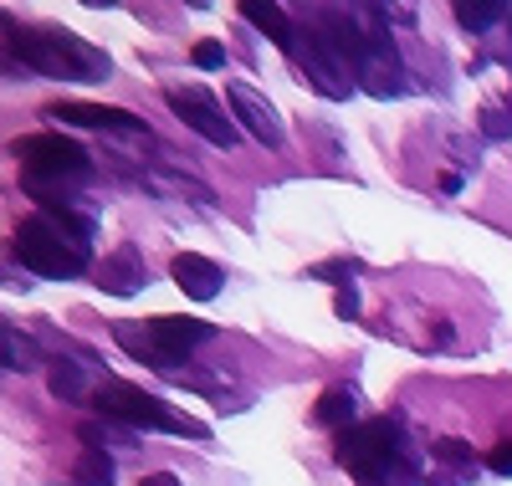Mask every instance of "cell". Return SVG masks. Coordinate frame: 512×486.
Wrapping results in <instances>:
<instances>
[{"mask_svg":"<svg viewBox=\"0 0 512 486\" xmlns=\"http://www.w3.org/2000/svg\"><path fill=\"white\" fill-rule=\"evenodd\" d=\"M354 21L364 31L359 41V62H354V87H364L369 98H400L410 77H405V62L395 52V36H390V11L379 6H354Z\"/></svg>","mask_w":512,"mask_h":486,"instance_id":"277c9868","label":"cell"},{"mask_svg":"<svg viewBox=\"0 0 512 486\" xmlns=\"http://www.w3.org/2000/svg\"><path fill=\"white\" fill-rule=\"evenodd\" d=\"M477 123H482V139H492V144L497 139H512V113L507 108H482Z\"/></svg>","mask_w":512,"mask_h":486,"instance_id":"603a6c76","label":"cell"},{"mask_svg":"<svg viewBox=\"0 0 512 486\" xmlns=\"http://www.w3.org/2000/svg\"><path fill=\"white\" fill-rule=\"evenodd\" d=\"M113 338H118V348L128 353V359H139V364H149V369H159V374H175V364H169L164 353L154 348L149 328H134V323H118V328H113Z\"/></svg>","mask_w":512,"mask_h":486,"instance_id":"e0dca14e","label":"cell"},{"mask_svg":"<svg viewBox=\"0 0 512 486\" xmlns=\"http://www.w3.org/2000/svg\"><path fill=\"white\" fill-rule=\"evenodd\" d=\"M297 67H303V77L313 82V93H323L328 103H344V98L354 93V77L338 67L313 36H297Z\"/></svg>","mask_w":512,"mask_h":486,"instance_id":"30bf717a","label":"cell"},{"mask_svg":"<svg viewBox=\"0 0 512 486\" xmlns=\"http://www.w3.org/2000/svg\"><path fill=\"white\" fill-rule=\"evenodd\" d=\"M93 405L103 410V420H118L128 430H169V435H190V440H205L210 430L180 410H169L159 394L139 389V384H118V379H103L98 394H93Z\"/></svg>","mask_w":512,"mask_h":486,"instance_id":"5b68a950","label":"cell"},{"mask_svg":"<svg viewBox=\"0 0 512 486\" xmlns=\"http://www.w3.org/2000/svg\"><path fill=\"white\" fill-rule=\"evenodd\" d=\"M308 277H318V282H338V287H349V277H354V261H323V267H313Z\"/></svg>","mask_w":512,"mask_h":486,"instance_id":"484cf974","label":"cell"},{"mask_svg":"<svg viewBox=\"0 0 512 486\" xmlns=\"http://www.w3.org/2000/svg\"><path fill=\"white\" fill-rule=\"evenodd\" d=\"M190 62L195 67H205V72H216V67H226V47H221V41H195V52H190Z\"/></svg>","mask_w":512,"mask_h":486,"instance_id":"d4e9b609","label":"cell"},{"mask_svg":"<svg viewBox=\"0 0 512 486\" xmlns=\"http://www.w3.org/2000/svg\"><path fill=\"white\" fill-rule=\"evenodd\" d=\"M16 41H21V26L0 11V67H21V57H16Z\"/></svg>","mask_w":512,"mask_h":486,"instance_id":"cb8c5ba5","label":"cell"},{"mask_svg":"<svg viewBox=\"0 0 512 486\" xmlns=\"http://www.w3.org/2000/svg\"><path fill=\"white\" fill-rule=\"evenodd\" d=\"M0 369H16V374L41 369V343L11 323H0Z\"/></svg>","mask_w":512,"mask_h":486,"instance_id":"9a60e30c","label":"cell"},{"mask_svg":"<svg viewBox=\"0 0 512 486\" xmlns=\"http://www.w3.org/2000/svg\"><path fill=\"white\" fill-rule=\"evenodd\" d=\"M354 410H359V394L349 389V384H333L323 400H318V410H313V420L323 425V430H349V420H354Z\"/></svg>","mask_w":512,"mask_h":486,"instance_id":"ac0fdd59","label":"cell"},{"mask_svg":"<svg viewBox=\"0 0 512 486\" xmlns=\"http://www.w3.org/2000/svg\"><path fill=\"white\" fill-rule=\"evenodd\" d=\"M47 389L62 405H88V374H82L77 359H52L47 364Z\"/></svg>","mask_w":512,"mask_h":486,"instance_id":"2e32d148","label":"cell"},{"mask_svg":"<svg viewBox=\"0 0 512 486\" xmlns=\"http://www.w3.org/2000/svg\"><path fill=\"white\" fill-rule=\"evenodd\" d=\"M487 466H492L497 476H512V440H497L492 456H487Z\"/></svg>","mask_w":512,"mask_h":486,"instance_id":"83f0119b","label":"cell"},{"mask_svg":"<svg viewBox=\"0 0 512 486\" xmlns=\"http://www.w3.org/2000/svg\"><path fill=\"white\" fill-rule=\"evenodd\" d=\"M431 456H436L441 466H461V471H477V451L466 446V440H456V435H446V440H431Z\"/></svg>","mask_w":512,"mask_h":486,"instance_id":"44dd1931","label":"cell"},{"mask_svg":"<svg viewBox=\"0 0 512 486\" xmlns=\"http://www.w3.org/2000/svg\"><path fill=\"white\" fill-rule=\"evenodd\" d=\"M72 486H113V461H108V451L82 446V456H77V466H72Z\"/></svg>","mask_w":512,"mask_h":486,"instance_id":"ffe728a7","label":"cell"},{"mask_svg":"<svg viewBox=\"0 0 512 486\" xmlns=\"http://www.w3.org/2000/svg\"><path fill=\"white\" fill-rule=\"evenodd\" d=\"M16 57H21L26 72L57 77V82H108L113 77L108 52L72 36V31H62V26H21Z\"/></svg>","mask_w":512,"mask_h":486,"instance_id":"7a4b0ae2","label":"cell"},{"mask_svg":"<svg viewBox=\"0 0 512 486\" xmlns=\"http://www.w3.org/2000/svg\"><path fill=\"white\" fill-rule=\"evenodd\" d=\"M47 118L67 123V128H108V134H139L149 139V123L128 108H103V103H47Z\"/></svg>","mask_w":512,"mask_h":486,"instance_id":"9c48e42d","label":"cell"},{"mask_svg":"<svg viewBox=\"0 0 512 486\" xmlns=\"http://www.w3.org/2000/svg\"><path fill=\"white\" fill-rule=\"evenodd\" d=\"M41 215H26L16 236H11V251L16 261L31 272V277H52V282H72L88 272L93 261V220L77 215L62 195H36Z\"/></svg>","mask_w":512,"mask_h":486,"instance_id":"6da1fadb","label":"cell"},{"mask_svg":"<svg viewBox=\"0 0 512 486\" xmlns=\"http://www.w3.org/2000/svg\"><path fill=\"white\" fill-rule=\"evenodd\" d=\"M502 16H507V6L502 0H461L456 6V21L466 26V31H492V26H502Z\"/></svg>","mask_w":512,"mask_h":486,"instance_id":"d6986e66","label":"cell"},{"mask_svg":"<svg viewBox=\"0 0 512 486\" xmlns=\"http://www.w3.org/2000/svg\"><path fill=\"white\" fill-rule=\"evenodd\" d=\"M149 338H154V348L164 353V359L175 364V359H185L190 348H200V343L216 338V328L200 323V318H169V313H164V318H149Z\"/></svg>","mask_w":512,"mask_h":486,"instance_id":"7c38bea8","label":"cell"},{"mask_svg":"<svg viewBox=\"0 0 512 486\" xmlns=\"http://www.w3.org/2000/svg\"><path fill=\"white\" fill-rule=\"evenodd\" d=\"M241 16H246L256 31H267V36L277 41V47H282L287 57H297V26L282 16V6H262V0H246V6H241Z\"/></svg>","mask_w":512,"mask_h":486,"instance_id":"5bb4252c","label":"cell"},{"mask_svg":"<svg viewBox=\"0 0 512 486\" xmlns=\"http://www.w3.org/2000/svg\"><path fill=\"white\" fill-rule=\"evenodd\" d=\"M226 98H231V108H236V118H241V128L256 139V144H267V149H282L287 144V128H282V113L256 93L251 82H226Z\"/></svg>","mask_w":512,"mask_h":486,"instance_id":"ba28073f","label":"cell"},{"mask_svg":"<svg viewBox=\"0 0 512 486\" xmlns=\"http://www.w3.org/2000/svg\"><path fill=\"white\" fill-rule=\"evenodd\" d=\"M333 313L344 318V323H349V318H359V292H354V282H349V287H338V297H333Z\"/></svg>","mask_w":512,"mask_h":486,"instance_id":"4316f807","label":"cell"},{"mask_svg":"<svg viewBox=\"0 0 512 486\" xmlns=\"http://www.w3.org/2000/svg\"><path fill=\"white\" fill-rule=\"evenodd\" d=\"M333 461L354 471L364 486H405L415 481V466H410V446L395 420H364V425H349L333 446Z\"/></svg>","mask_w":512,"mask_h":486,"instance_id":"3957f363","label":"cell"},{"mask_svg":"<svg viewBox=\"0 0 512 486\" xmlns=\"http://www.w3.org/2000/svg\"><path fill=\"white\" fill-rule=\"evenodd\" d=\"M98 282H103V292H113V297H134V292H144L149 272H144V256H139V246H118L113 256H103V272H98Z\"/></svg>","mask_w":512,"mask_h":486,"instance_id":"4fadbf2b","label":"cell"},{"mask_svg":"<svg viewBox=\"0 0 512 486\" xmlns=\"http://www.w3.org/2000/svg\"><path fill=\"white\" fill-rule=\"evenodd\" d=\"M169 277H175V287L195 302H216L221 287H226V272L210 256H195V251H180L175 261H169Z\"/></svg>","mask_w":512,"mask_h":486,"instance_id":"8fae6325","label":"cell"},{"mask_svg":"<svg viewBox=\"0 0 512 486\" xmlns=\"http://www.w3.org/2000/svg\"><path fill=\"white\" fill-rule=\"evenodd\" d=\"M154 185L159 190H175L180 200H200V205H210L216 195H210V185H200V180H185V174H154Z\"/></svg>","mask_w":512,"mask_h":486,"instance_id":"7402d4cb","label":"cell"},{"mask_svg":"<svg viewBox=\"0 0 512 486\" xmlns=\"http://www.w3.org/2000/svg\"><path fill=\"white\" fill-rule=\"evenodd\" d=\"M169 108H175V118H180L185 128H195L205 144H216V149H226V154L241 144L236 118L221 113L216 93H205V87H169Z\"/></svg>","mask_w":512,"mask_h":486,"instance_id":"52a82bcc","label":"cell"},{"mask_svg":"<svg viewBox=\"0 0 512 486\" xmlns=\"http://www.w3.org/2000/svg\"><path fill=\"white\" fill-rule=\"evenodd\" d=\"M16 159H21V174H26L31 190H52L62 180H88L93 174L88 149L62 139V134H26V139H16Z\"/></svg>","mask_w":512,"mask_h":486,"instance_id":"8992f818","label":"cell"},{"mask_svg":"<svg viewBox=\"0 0 512 486\" xmlns=\"http://www.w3.org/2000/svg\"><path fill=\"white\" fill-rule=\"evenodd\" d=\"M139 486H180V476H175V471H154V476H144Z\"/></svg>","mask_w":512,"mask_h":486,"instance_id":"f1b7e54d","label":"cell"}]
</instances>
